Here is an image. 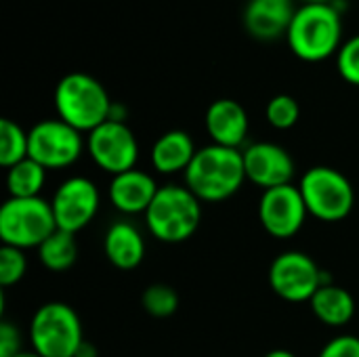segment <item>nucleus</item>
<instances>
[{"label": "nucleus", "mask_w": 359, "mask_h": 357, "mask_svg": "<svg viewBox=\"0 0 359 357\" xmlns=\"http://www.w3.org/2000/svg\"><path fill=\"white\" fill-rule=\"evenodd\" d=\"M242 156L246 179L263 189L288 185L294 175L290 154L276 143H255Z\"/></svg>", "instance_id": "obj_13"}, {"label": "nucleus", "mask_w": 359, "mask_h": 357, "mask_svg": "<svg viewBox=\"0 0 359 357\" xmlns=\"http://www.w3.org/2000/svg\"><path fill=\"white\" fill-rule=\"evenodd\" d=\"M309 215L320 221L337 223L349 217L355 206V191L351 181L337 168L313 166L299 185Z\"/></svg>", "instance_id": "obj_7"}, {"label": "nucleus", "mask_w": 359, "mask_h": 357, "mask_svg": "<svg viewBox=\"0 0 359 357\" xmlns=\"http://www.w3.org/2000/svg\"><path fill=\"white\" fill-rule=\"evenodd\" d=\"M320 357H359V339L353 335L337 337L320 351Z\"/></svg>", "instance_id": "obj_27"}, {"label": "nucleus", "mask_w": 359, "mask_h": 357, "mask_svg": "<svg viewBox=\"0 0 359 357\" xmlns=\"http://www.w3.org/2000/svg\"><path fill=\"white\" fill-rule=\"evenodd\" d=\"M265 116H267V120H269V124L273 128L286 130V128H292L299 122L301 107H299L294 97H290V95H276L267 103Z\"/></svg>", "instance_id": "obj_24"}, {"label": "nucleus", "mask_w": 359, "mask_h": 357, "mask_svg": "<svg viewBox=\"0 0 359 357\" xmlns=\"http://www.w3.org/2000/svg\"><path fill=\"white\" fill-rule=\"evenodd\" d=\"M6 189L11 198H38L44 179H46V168L40 166L36 160L25 158L19 164L6 168Z\"/></svg>", "instance_id": "obj_21"}, {"label": "nucleus", "mask_w": 359, "mask_h": 357, "mask_svg": "<svg viewBox=\"0 0 359 357\" xmlns=\"http://www.w3.org/2000/svg\"><path fill=\"white\" fill-rule=\"evenodd\" d=\"M158 185L154 181L151 175H147L145 170H126L120 173L111 179L109 183V200L111 204L126 213V215H135V213H147L149 204L154 202L156 194H158Z\"/></svg>", "instance_id": "obj_16"}, {"label": "nucleus", "mask_w": 359, "mask_h": 357, "mask_svg": "<svg viewBox=\"0 0 359 357\" xmlns=\"http://www.w3.org/2000/svg\"><path fill=\"white\" fill-rule=\"evenodd\" d=\"M337 69L345 82L359 86V34L343 42V46L339 48Z\"/></svg>", "instance_id": "obj_26"}, {"label": "nucleus", "mask_w": 359, "mask_h": 357, "mask_svg": "<svg viewBox=\"0 0 359 357\" xmlns=\"http://www.w3.org/2000/svg\"><path fill=\"white\" fill-rule=\"evenodd\" d=\"M269 284L278 297L290 303L311 301V297L326 284L318 263L299 250L282 252L269 267Z\"/></svg>", "instance_id": "obj_8"}, {"label": "nucleus", "mask_w": 359, "mask_h": 357, "mask_svg": "<svg viewBox=\"0 0 359 357\" xmlns=\"http://www.w3.org/2000/svg\"><path fill=\"white\" fill-rule=\"evenodd\" d=\"M19 330L11 322L0 324V357H15L19 351Z\"/></svg>", "instance_id": "obj_28"}, {"label": "nucleus", "mask_w": 359, "mask_h": 357, "mask_svg": "<svg viewBox=\"0 0 359 357\" xmlns=\"http://www.w3.org/2000/svg\"><path fill=\"white\" fill-rule=\"evenodd\" d=\"M303 4H334V0H303Z\"/></svg>", "instance_id": "obj_30"}, {"label": "nucleus", "mask_w": 359, "mask_h": 357, "mask_svg": "<svg viewBox=\"0 0 359 357\" xmlns=\"http://www.w3.org/2000/svg\"><path fill=\"white\" fill-rule=\"evenodd\" d=\"M105 257L118 269H135L145 257V242L130 223H114L105 234Z\"/></svg>", "instance_id": "obj_17"}, {"label": "nucleus", "mask_w": 359, "mask_h": 357, "mask_svg": "<svg viewBox=\"0 0 359 357\" xmlns=\"http://www.w3.org/2000/svg\"><path fill=\"white\" fill-rule=\"evenodd\" d=\"M196 145L185 130L164 133L151 147V164L162 175L185 173L196 156Z\"/></svg>", "instance_id": "obj_18"}, {"label": "nucleus", "mask_w": 359, "mask_h": 357, "mask_svg": "<svg viewBox=\"0 0 359 357\" xmlns=\"http://www.w3.org/2000/svg\"><path fill=\"white\" fill-rule=\"evenodd\" d=\"M143 309L154 318H168L179 307V297L168 284H154L143 292Z\"/></svg>", "instance_id": "obj_23"}, {"label": "nucleus", "mask_w": 359, "mask_h": 357, "mask_svg": "<svg viewBox=\"0 0 359 357\" xmlns=\"http://www.w3.org/2000/svg\"><path fill=\"white\" fill-rule=\"evenodd\" d=\"M265 357H297L292 351H286V349H273V351H269Z\"/></svg>", "instance_id": "obj_29"}, {"label": "nucleus", "mask_w": 359, "mask_h": 357, "mask_svg": "<svg viewBox=\"0 0 359 357\" xmlns=\"http://www.w3.org/2000/svg\"><path fill=\"white\" fill-rule=\"evenodd\" d=\"M29 156V137L13 120H0V164L11 168Z\"/></svg>", "instance_id": "obj_22"}, {"label": "nucleus", "mask_w": 359, "mask_h": 357, "mask_svg": "<svg viewBox=\"0 0 359 357\" xmlns=\"http://www.w3.org/2000/svg\"><path fill=\"white\" fill-rule=\"evenodd\" d=\"M111 101L105 86L84 72L65 74L55 86L57 116L80 133H90L111 118Z\"/></svg>", "instance_id": "obj_3"}, {"label": "nucleus", "mask_w": 359, "mask_h": 357, "mask_svg": "<svg viewBox=\"0 0 359 357\" xmlns=\"http://www.w3.org/2000/svg\"><path fill=\"white\" fill-rule=\"evenodd\" d=\"M311 311L326 326H345L355 316V299L343 286L326 282L311 297Z\"/></svg>", "instance_id": "obj_19"}, {"label": "nucleus", "mask_w": 359, "mask_h": 357, "mask_svg": "<svg viewBox=\"0 0 359 357\" xmlns=\"http://www.w3.org/2000/svg\"><path fill=\"white\" fill-rule=\"evenodd\" d=\"M86 147L95 164L114 177L133 170L139 158L137 137L122 120H107L90 130Z\"/></svg>", "instance_id": "obj_10"}, {"label": "nucleus", "mask_w": 359, "mask_h": 357, "mask_svg": "<svg viewBox=\"0 0 359 357\" xmlns=\"http://www.w3.org/2000/svg\"><path fill=\"white\" fill-rule=\"evenodd\" d=\"M309 210L305 206L303 194L294 185H282L265 189L259 202V221L263 229L278 238L286 240L301 231Z\"/></svg>", "instance_id": "obj_11"}, {"label": "nucleus", "mask_w": 359, "mask_h": 357, "mask_svg": "<svg viewBox=\"0 0 359 357\" xmlns=\"http://www.w3.org/2000/svg\"><path fill=\"white\" fill-rule=\"evenodd\" d=\"M206 130L215 145L238 149L248 135V114L236 99H217L206 109Z\"/></svg>", "instance_id": "obj_15"}, {"label": "nucleus", "mask_w": 359, "mask_h": 357, "mask_svg": "<svg viewBox=\"0 0 359 357\" xmlns=\"http://www.w3.org/2000/svg\"><path fill=\"white\" fill-rule=\"evenodd\" d=\"M244 156L233 147L206 145L196 151L185 170L187 189L200 202H221L231 198L244 183Z\"/></svg>", "instance_id": "obj_2"}, {"label": "nucleus", "mask_w": 359, "mask_h": 357, "mask_svg": "<svg viewBox=\"0 0 359 357\" xmlns=\"http://www.w3.org/2000/svg\"><path fill=\"white\" fill-rule=\"evenodd\" d=\"M145 219L156 240L179 244L198 231L202 221V204L187 187L164 185L149 204Z\"/></svg>", "instance_id": "obj_4"}, {"label": "nucleus", "mask_w": 359, "mask_h": 357, "mask_svg": "<svg viewBox=\"0 0 359 357\" xmlns=\"http://www.w3.org/2000/svg\"><path fill=\"white\" fill-rule=\"evenodd\" d=\"M15 357H42L40 353H36V351H21V353H17Z\"/></svg>", "instance_id": "obj_31"}, {"label": "nucleus", "mask_w": 359, "mask_h": 357, "mask_svg": "<svg viewBox=\"0 0 359 357\" xmlns=\"http://www.w3.org/2000/svg\"><path fill=\"white\" fill-rule=\"evenodd\" d=\"M57 221L53 206L38 198H8L0 208V238L4 246L34 248L53 231Z\"/></svg>", "instance_id": "obj_6"}, {"label": "nucleus", "mask_w": 359, "mask_h": 357, "mask_svg": "<svg viewBox=\"0 0 359 357\" xmlns=\"http://www.w3.org/2000/svg\"><path fill=\"white\" fill-rule=\"evenodd\" d=\"M294 13L292 0H248L244 27L257 40H276L288 32Z\"/></svg>", "instance_id": "obj_14"}, {"label": "nucleus", "mask_w": 359, "mask_h": 357, "mask_svg": "<svg viewBox=\"0 0 359 357\" xmlns=\"http://www.w3.org/2000/svg\"><path fill=\"white\" fill-rule=\"evenodd\" d=\"M38 257L42 265L48 271H67L78 257V244L74 234L55 229L40 246H38Z\"/></svg>", "instance_id": "obj_20"}, {"label": "nucleus", "mask_w": 359, "mask_h": 357, "mask_svg": "<svg viewBox=\"0 0 359 357\" xmlns=\"http://www.w3.org/2000/svg\"><path fill=\"white\" fill-rule=\"evenodd\" d=\"M29 339L42 357H78L84 345L78 314L67 303H44L32 318Z\"/></svg>", "instance_id": "obj_5"}, {"label": "nucleus", "mask_w": 359, "mask_h": 357, "mask_svg": "<svg viewBox=\"0 0 359 357\" xmlns=\"http://www.w3.org/2000/svg\"><path fill=\"white\" fill-rule=\"evenodd\" d=\"M286 40L294 57L307 63L324 61L343 46V19L337 4H303L297 8Z\"/></svg>", "instance_id": "obj_1"}, {"label": "nucleus", "mask_w": 359, "mask_h": 357, "mask_svg": "<svg viewBox=\"0 0 359 357\" xmlns=\"http://www.w3.org/2000/svg\"><path fill=\"white\" fill-rule=\"evenodd\" d=\"M27 269V261L21 248L15 246H4L0 248V284L4 288L17 284Z\"/></svg>", "instance_id": "obj_25"}, {"label": "nucleus", "mask_w": 359, "mask_h": 357, "mask_svg": "<svg viewBox=\"0 0 359 357\" xmlns=\"http://www.w3.org/2000/svg\"><path fill=\"white\" fill-rule=\"evenodd\" d=\"M29 137V156L46 170L50 168H65L74 164L82 154V137L80 130L63 122L61 118L55 120H40L27 133Z\"/></svg>", "instance_id": "obj_9"}, {"label": "nucleus", "mask_w": 359, "mask_h": 357, "mask_svg": "<svg viewBox=\"0 0 359 357\" xmlns=\"http://www.w3.org/2000/svg\"><path fill=\"white\" fill-rule=\"evenodd\" d=\"M50 206L57 229L76 234L95 219L99 210V189L86 177H72L57 187Z\"/></svg>", "instance_id": "obj_12"}]
</instances>
